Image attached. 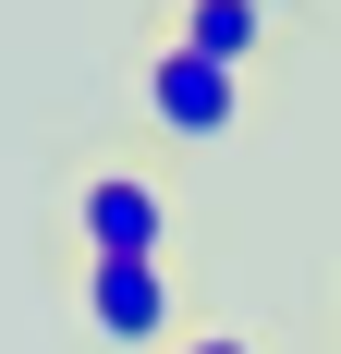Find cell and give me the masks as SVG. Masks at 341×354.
<instances>
[{"label":"cell","mask_w":341,"mask_h":354,"mask_svg":"<svg viewBox=\"0 0 341 354\" xmlns=\"http://www.w3.org/2000/svg\"><path fill=\"white\" fill-rule=\"evenodd\" d=\"M232 110H244V73L195 62L183 37H170L159 62H146V122H159V135H183V147H220V135H232Z\"/></svg>","instance_id":"obj_1"},{"label":"cell","mask_w":341,"mask_h":354,"mask_svg":"<svg viewBox=\"0 0 341 354\" xmlns=\"http://www.w3.org/2000/svg\"><path fill=\"white\" fill-rule=\"evenodd\" d=\"M73 232H86V269H98V257H159L170 196H159L146 171H86V196H73Z\"/></svg>","instance_id":"obj_2"},{"label":"cell","mask_w":341,"mask_h":354,"mask_svg":"<svg viewBox=\"0 0 341 354\" xmlns=\"http://www.w3.org/2000/svg\"><path fill=\"white\" fill-rule=\"evenodd\" d=\"M86 318H98L110 342H170V281H159V257H98V269H86Z\"/></svg>","instance_id":"obj_3"},{"label":"cell","mask_w":341,"mask_h":354,"mask_svg":"<svg viewBox=\"0 0 341 354\" xmlns=\"http://www.w3.org/2000/svg\"><path fill=\"white\" fill-rule=\"evenodd\" d=\"M170 37H183L195 62H220V73H244L256 49H269V0H195V12H183Z\"/></svg>","instance_id":"obj_4"},{"label":"cell","mask_w":341,"mask_h":354,"mask_svg":"<svg viewBox=\"0 0 341 354\" xmlns=\"http://www.w3.org/2000/svg\"><path fill=\"white\" fill-rule=\"evenodd\" d=\"M170 354H256V342H232V330H207V342H170Z\"/></svg>","instance_id":"obj_5"}]
</instances>
